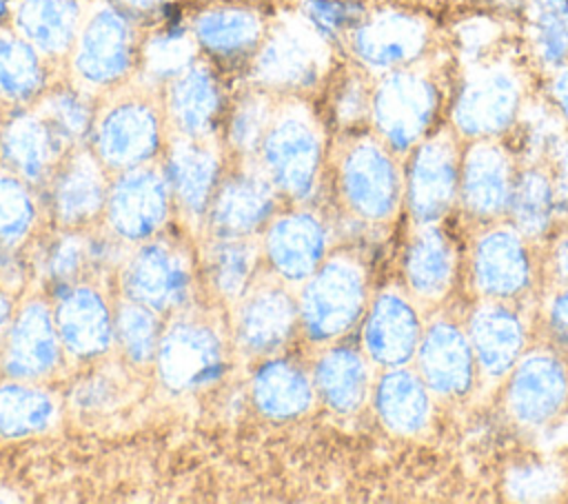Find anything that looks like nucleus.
I'll return each instance as SVG.
<instances>
[{
  "label": "nucleus",
  "instance_id": "1",
  "mask_svg": "<svg viewBox=\"0 0 568 504\" xmlns=\"http://www.w3.org/2000/svg\"><path fill=\"white\" fill-rule=\"evenodd\" d=\"M526 80L506 56L488 53L466 62L450 95V131L459 140H501L508 135L524 107Z\"/></svg>",
  "mask_w": 568,
  "mask_h": 504
},
{
  "label": "nucleus",
  "instance_id": "2",
  "mask_svg": "<svg viewBox=\"0 0 568 504\" xmlns=\"http://www.w3.org/2000/svg\"><path fill=\"white\" fill-rule=\"evenodd\" d=\"M442 75L426 62L386 71L373 84L371 124L395 153H408L437 131L444 107Z\"/></svg>",
  "mask_w": 568,
  "mask_h": 504
},
{
  "label": "nucleus",
  "instance_id": "3",
  "mask_svg": "<svg viewBox=\"0 0 568 504\" xmlns=\"http://www.w3.org/2000/svg\"><path fill=\"white\" fill-rule=\"evenodd\" d=\"M337 187L357 220L368 224L393 220L404 202V171L397 153L377 135H355L339 155Z\"/></svg>",
  "mask_w": 568,
  "mask_h": 504
},
{
  "label": "nucleus",
  "instance_id": "4",
  "mask_svg": "<svg viewBox=\"0 0 568 504\" xmlns=\"http://www.w3.org/2000/svg\"><path fill=\"white\" fill-rule=\"evenodd\" d=\"M257 151L273 187L295 200H306L315 191L322 171L324 138L306 107L288 104L273 113Z\"/></svg>",
  "mask_w": 568,
  "mask_h": 504
},
{
  "label": "nucleus",
  "instance_id": "5",
  "mask_svg": "<svg viewBox=\"0 0 568 504\" xmlns=\"http://www.w3.org/2000/svg\"><path fill=\"white\" fill-rule=\"evenodd\" d=\"M366 271L351 255H335L320 264L300 298V322L315 342L348 333L366 311Z\"/></svg>",
  "mask_w": 568,
  "mask_h": 504
},
{
  "label": "nucleus",
  "instance_id": "6",
  "mask_svg": "<svg viewBox=\"0 0 568 504\" xmlns=\"http://www.w3.org/2000/svg\"><path fill=\"white\" fill-rule=\"evenodd\" d=\"M462 169V140L437 129L408 151L404 171V202L415 224L442 222L457 204Z\"/></svg>",
  "mask_w": 568,
  "mask_h": 504
},
{
  "label": "nucleus",
  "instance_id": "7",
  "mask_svg": "<svg viewBox=\"0 0 568 504\" xmlns=\"http://www.w3.org/2000/svg\"><path fill=\"white\" fill-rule=\"evenodd\" d=\"M328 44L304 16L284 18L262 38L253 60V78L262 87L277 91L311 89L328 69Z\"/></svg>",
  "mask_w": 568,
  "mask_h": 504
},
{
  "label": "nucleus",
  "instance_id": "8",
  "mask_svg": "<svg viewBox=\"0 0 568 504\" xmlns=\"http://www.w3.org/2000/svg\"><path fill=\"white\" fill-rule=\"evenodd\" d=\"M135 62L131 16L118 4L98 7L82 24L73 44V73L80 84L104 89L129 75Z\"/></svg>",
  "mask_w": 568,
  "mask_h": 504
},
{
  "label": "nucleus",
  "instance_id": "9",
  "mask_svg": "<svg viewBox=\"0 0 568 504\" xmlns=\"http://www.w3.org/2000/svg\"><path fill=\"white\" fill-rule=\"evenodd\" d=\"M430 38L426 18L402 9H382L364 16L351 31L348 44L362 69L382 75L426 60Z\"/></svg>",
  "mask_w": 568,
  "mask_h": 504
},
{
  "label": "nucleus",
  "instance_id": "10",
  "mask_svg": "<svg viewBox=\"0 0 568 504\" xmlns=\"http://www.w3.org/2000/svg\"><path fill=\"white\" fill-rule=\"evenodd\" d=\"M528 242L510 222L477 233L470 251V280L479 298L515 302L530 291L535 269Z\"/></svg>",
  "mask_w": 568,
  "mask_h": 504
},
{
  "label": "nucleus",
  "instance_id": "11",
  "mask_svg": "<svg viewBox=\"0 0 568 504\" xmlns=\"http://www.w3.org/2000/svg\"><path fill=\"white\" fill-rule=\"evenodd\" d=\"M506 377L504 402L521 426H544L568 404V366L550 349L524 351Z\"/></svg>",
  "mask_w": 568,
  "mask_h": 504
},
{
  "label": "nucleus",
  "instance_id": "12",
  "mask_svg": "<svg viewBox=\"0 0 568 504\" xmlns=\"http://www.w3.org/2000/svg\"><path fill=\"white\" fill-rule=\"evenodd\" d=\"M517 178L515 151L501 140H470L462 149L459 206L477 222L506 215Z\"/></svg>",
  "mask_w": 568,
  "mask_h": 504
},
{
  "label": "nucleus",
  "instance_id": "13",
  "mask_svg": "<svg viewBox=\"0 0 568 504\" xmlns=\"http://www.w3.org/2000/svg\"><path fill=\"white\" fill-rule=\"evenodd\" d=\"M95 158L109 167L129 171L149 162L162 142V124L155 107L140 98L111 104L93 124Z\"/></svg>",
  "mask_w": 568,
  "mask_h": 504
},
{
  "label": "nucleus",
  "instance_id": "14",
  "mask_svg": "<svg viewBox=\"0 0 568 504\" xmlns=\"http://www.w3.org/2000/svg\"><path fill=\"white\" fill-rule=\"evenodd\" d=\"M158 373L171 391H193L215 382L224 371L217 333L193 320L171 324L158 344Z\"/></svg>",
  "mask_w": 568,
  "mask_h": 504
},
{
  "label": "nucleus",
  "instance_id": "15",
  "mask_svg": "<svg viewBox=\"0 0 568 504\" xmlns=\"http://www.w3.org/2000/svg\"><path fill=\"white\" fill-rule=\"evenodd\" d=\"M424 322L417 302L410 293L386 289L368 306L362 329V344L366 357L382 366H406L415 360Z\"/></svg>",
  "mask_w": 568,
  "mask_h": 504
},
{
  "label": "nucleus",
  "instance_id": "16",
  "mask_svg": "<svg viewBox=\"0 0 568 504\" xmlns=\"http://www.w3.org/2000/svg\"><path fill=\"white\" fill-rule=\"evenodd\" d=\"M122 289L129 300L153 311H173L189 298L191 262L171 242L144 244L124 264Z\"/></svg>",
  "mask_w": 568,
  "mask_h": 504
},
{
  "label": "nucleus",
  "instance_id": "17",
  "mask_svg": "<svg viewBox=\"0 0 568 504\" xmlns=\"http://www.w3.org/2000/svg\"><path fill=\"white\" fill-rule=\"evenodd\" d=\"M415 362L430 393L439 397L466 395L477 377V362L466 329L450 317H435L424 324Z\"/></svg>",
  "mask_w": 568,
  "mask_h": 504
},
{
  "label": "nucleus",
  "instance_id": "18",
  "mask_svg": "<svg viewBox=\"0 0 568 504\" xmlns=\"http://www.w3.org/2000/svg\"><path fill=\"white\" fill-rule=\"evenodd\" d=\"M464 329L477 362V373L484 377H506L526 351V322L510 302L481 298Z\"/></svg>",
  "mask_w": 568,
  "mask_h": 504
},
{
  "label": "nucleus",
  "instance_id": "19",
  "mask_svg": "<svg viewBox=\"0 0 568 504\" xmlns=\"http://www.w3.org/2000/svg\"><path fill=\"white\" fill-rule=\"evenodd\" d=\"M169 182L162 173L144 167L124 171L106 195V218L124 240H144L153 235L169 213Z\"/></svg>",
  "mask_w": 568,
  "mask_h": 504
},
{
  "label": "nucleus",
  "instance_id": "20",
  "mask_svg": "<svg viewBox=\"0 0 568 504\" xmlns=\"http://www.w3.org/2000/svg\"><path fill=\"white\" fill-rule=\"evenodd\" d=\"M408 293L417 304L444 300L457 278V249L439 222L415 224L402 262Z\"/></svg>",
  "mask_w": 568,
  "mask_h": 504
},
{
  "label": "nucleus",
  "instance_id": "21",
  "mask_svg": "<svg viewBox=\"0 0 568 504\" xmlns=\"http://www.w3.org/2000/svg\"><path fill=\"white\" fill-rule=\"evenodd\" d=\"M275 209L273 182L260 171H237L217 184L209 224L217 238H244L262 226Z\"/></svg>",
  "mask_w": 568,
  "mask_h": 504
},
{
  "label": "nucleus",
  "instance_id": "22",
  "mask_svg": "<svg viewBox=\"0 0 568 504\" xmlns=\"http://www.w3.org/2000/svg\"><path fill=\"white\" fill-rule=\"evenodd\" d=\"M62 340L55 315L42 302H29L20 309L7 331L4 369L20 380H36L51 373L60 362Z\"/></svg>",
  "mask_w": 568,
  "mask_h": 504
},
{
  "label": "nucleus",
  "instance_id": "23",
  "mask_svg": "<svg viewBox=\"0 0 568 504\" xmlns=\"http://www.w3.org/2000/svg\"><path fill=\"white\" fill-rule=\"evenodd\" d=\"M67 144L44 115L13 113L0 124V158L4 167L27 182H40L62 162Z\"/></svg>",
  "mask_w": 568,
  "mask_h": 504
},
{
  "label": "nucleus",
  "instance_id": "24",
  "mask_svg": "<svg viewBox=\"0 0 568 504\" xmlns=\"http://www.w3.org/2000/svg\"><path fill=\"white\" fill-rule=\"evenodd\" d=\"M326 226L313 213H288L275 220L266 233V255L273 269L291 280H308L326 253Z\"/></svg>",
  "mask_w": 568,
  "mask_h": 504
},
{
  "label": "nucleus",
  "instance_id": "25",
  "mask_svg": "<svg viewBox=\"0 0 568 504\" xmlns=\"http://www.w3.org/2000/svg\"><path fill=\"white\" fill-rule=\"evenodd\" d=\"M224 93L217 75L206 64H191L169 82L166 113L182 138L204 140L222 118Z\"/></svg>",
  "mask_w": 568,
  "mask_h": 504
},
{
  "label": "nucleus",
  "instance_id": "26",
  "mask_svg": "<svg viewBox=\"0 0 568 504\" xmlns=\"http://www.w3.org/2000/svg\"><path fill=\"white\" fill-rule=\"evenodd\" d=\"M55 326L62 346L75 357H95L115 337L106 302L89 286H69L62 291L55 309Z\"/></svg>",
  "mask_w": 568,
  "mask_h": 504
},
{
  "label": "nucleus",
  "instance_id": "27",
  "mask_svg": "<svg viewBox=\"0 0 568 504\" xmlns=\"http://www.w3.org/2000/svg\"><path fill=\"white\" fill-rule=\"evenodd\" d=\"M300 317L295 302L280 286H260L242 295L235 317V337L246 353H271L293 333Z\"/></svg>",
  "mask_w": 568,
  "mask_h": 504
},
{
  "label": "nucleus",
  "instance_id": "28",
  "mask_svg": "<svg viewBox=\"0 0 568 504\" xmlns=\"http://www.w3.org/2000/svg\"><path fill=\"white\" fill-rule=\"evenodd\" d=\"M164 178L180 206L191 215L209 211L220 184V160L204 140L182 138L171 144Z\"/></svg>",
  "mask_w": 568,
  "mask_h": 504
},
{
  "label": "nucleus",
  "instance_id": "29",
  "mask_svg": "<svg viewBox=\"0 0 568 504\" xmlns=\"http://www.w3.org/2000/svg\"><path fill=\"white\" fill-rule=\"evenodd\" d=\"M106 184L100 160L84 151L58 164L51 187V206L60 224L78 226L93 220L106 204Z\"/></svg>",
  "mask_w": 568,
  "mask_h": 504
},
{
  "label": "nucleus",
  "instance_id": "30",
  "mask_svg": "<svg viewBox=\"0 0 568 504\" xmlns=\"http://www.w3.org/2000/svg\"><path fill=\"white\" fill-rule=\"evenodd\" d=\"M373 404L379 422L397 435L422 433L433 415L430 389L417 371L386 369L375 384Z\"/></svg>",
  "mask_w": 568,
  "mask_h": 504
},
{
  "label": "nucleus",
  "instance_id": "31",
  "mask_svg": "<svg viewBox=\"0 0 568 504\" xmlns=\"http://www.w3.org/2000/svg\"><path fill=\"white\" fill-rule=\"evenodd\" d=\"M16 33L42 56H60L73 49L80 31V4L75 0H20L13 9Z\"/></svg>",
  "mask_w": 568,
  "mask_h": 504
},
{
  "label": "nucleus",
  "instance_id": "32",
  "mask_svg": "<svg viewBox=\"0 0 568 504\" xmlns=\"http://www.w3.org/2000/svg\"><path fill=\"white\" fill-rule=\"evenodd\" d=\"M313 384L322 402L339 413L351 415L362 409L371 391V371L366 357L348 346L326 351L315 364Z\"/></svg>",
  "mask_w": 568,
  "mask_h": 504
},
{
  "label": "nucleus",
  "instance_id": "33",
  "mask_svg": "<svg viewBox=\"0 0 568 504\" xmlns=\"http://www.w3.org/2000/svg\"><path fill=\"white\" fill-rule=\"evenodd\" d=\"M506 215H508V222L526 240H539L550 231L557 218L550 167L524 164L521 169H517Z\"/></svg>",
  "mask_w": 568,
  "mask_h": 504
},
{
  "label": "nucleus",
  "instance_id": "34",
  "mask_svg": "<svg viewBox=\"0 0 568 504\" xmlns=\"http://www.w3.org/2000/svg\"><path fill=\"white\" fill-rule=\"evenodd\" d=\"M193 38L211 56L233 60L260 47L264 38V24L260 16L248 9H211L195 18Z\"/></svg>",
  "mask_w": 568,
  "mask_h": 504
},
{
  "label": "nucleus",
  "instance_id": "35",
  "mask_svg": "<svg viewBox=\"0 0 568 504\" xmlns=\"http://www.w3.org/2000/svg\"><path fill=\"white\" fill-rule=\"evenodd\" d=\"M253 402L271 420H291L313 404L308 375L288 360H271L253 375Z\"/></svg>",
  "mask_w": 568,
  "mask_h": 504
},
{
  "label": "nucleus",
  "instance_id": "36",
  "mask_svg": "<svg viewBox=\"0 0 568 504\" xmlns=\"http://www.w3.org/2000/svg\"><path fill=\"white\" fill-rule=\"evenodd\" d=\"M47 84L42 53L18 33H0V102L27 104Z\"/></svg>",
  "mask_w": 568,
  "mask_h": 504
},
{
  "label": "nucleus",
  "instance_id": "37",
  "mask_svg": "<svg viewBox=\"0 0 568 504\" xmlns=\"http://www.w3.org/2000/svg\"><path fill=\"white\" fill-rule=\"evenodd\" d=\"M521 11L532 58L552 73L568 62V0H526Z\"/></svg>",
  "mask_w": 568,
  "mask_h": 504
},
{
  "label": "nucleus",
  "instance_id": "38",
  "mask_svg": "<svg viewBox=\"0 0 568 504\" xmlns=\"http://www.w3.org/2000/svg\"><path fill=\"white\" fill-rule=\"evenodd\" d=\"M55 402L49 393L27 384H0V435L27 437L49 429Z\"/></svg>",
  "mask_w": 568,
  "mask_h": 504
},
{
  "label": "nucleus",
  "instance_id": "39",
  "mask_svg": "<svg viewBox=\"0 0 568 504\" xmlns=\"http://www.w3.org/2000/svg\"><path fill=\"white\" fill-rule=\"evenodd\" d=\"M513 131H519V153L526 164H550L559 147L568 135V124L564 118L544 102H526Z\"/></svg>",
  "mask_w": 568,
  "mask_h": 504
},
{
  "label": "nucleus",
  "instance_id": "40",
  "mask_svg": "<svg viewBox=\"0 0 568 504\" xmlns=\"http://www.w3.org/2000/svg\"><path fill=\"white\" fill-rule=\"evenodd\" d=\"M209 275L215 289L229 298H242L253 280L257 266V251L240 238H220L206 255Z\"/></svg>",
  "mask_w": 568,
  "mask_h": 504
},
{
  "label": "nucleus",
  "instance_id": "41",
  "mask_svg": "<svg viewBox=\"0 0 568 504\" xmlns=\"http://www.w3.org/2000/svg\"><path fill=\"white\" fill-rule=\"evenodd\" d=\"M40 113L67 147L78 144L93 131V107L82 89L60 87L44 95Z\"/></svg>",
  "mask_w": 568,
  "mask_h": 504
},
{
  "label": "nucleus",
  "instance_id": "42",
  "mask_svg": "<svg viewBox=\"0 0 568 504\" xmlns=\"http://www.w3.org/2000/svg\"><path fill=\"white\" fill-rule=\"evenodd\" d=\"M195 53V38L186 31L169 27L149 38L142 49V64L144 75L151 82L169 84L180 73H184L193 64Z\"/></svg>",
  "mask_w": 568,
  "mask_h": 504
},
{
  "label": "nucleus",
  "instance_id": "43",
  "mask_svg": "<svg viewBox=\"0 0 568 504\" xmlns=\"http://www.w3.org/2000/svg\"><path fill=\"white\" fill-rule=\"evenodd\" d=\"M113 326H115V340L120 342L124 355L131 362L144 364L158 353L162 333H160V322L153 309L129 300L118 309Z\"/></svg>",
  "mask_w": 568,
  "mask_h": 504
},
{
  "label": "nucleus",
  "instance_id": "44",
  "mask_svg": "<svg viewBox=\"0 0 568 504\" xmlns=\"http://www.w3.org/2000/svg\"><path fill=\"white\" fill-rule=\"evenodd\" d=\"M36 220V204L22 178L0 171V246L13 249L27 238Z\"/></svg>",
  "mask_w": 568,
  "mask_h": 504
},
{
  "label": "nucleus",
  "instance_id": "45",
  "mask_svg": "<svg viewBox=\"0 0 568 504\" xmlns=\"http://www.w3.org/2000/svg\"><path fill=\"white\" fill-rule=\"evenodd\" d=\"M87 264H91L89 246L82 238L71 233H64L51 240L40 255L42 275L51 284L62 286V291L73 286V282L78 280V275Z\"/></svg>",
  "mask_w": 568,
  "mask_h": 504
},
{
  "label": "nucleus",
  "instance_id": "46",
  "mask_svg": "<svg viewBox=\"0 0 568 504\" xmlns=\"http://www.w3.org/2000/svg\"><path fill=\"white\" fill-rule=\"evenodd\" d=\"M271 102L262 93L244 95L229 118V142L242 153L260 149L262 138L273 120Z\"/></svg>",
  "mask_w": 568,
  "mask_h": 504
},
{
  "label": "nucleus",
  "instance_id": "47",
  "mask_svg": "<svg viewBox=\"0 0 568 504\" xmlns=\"http://www.w3.org/2000/svg\"><path fill=\"white\" fill-rule=\"evenodd\" d=\"M302 16L328 42L351 36L364 20V9L353 0H302Z\"/></svg>",
  "mask_w": 568,
  "mask_h": 504
},
{
  "label": "nucleus",
  "instance_id": "48",
  "mask_svg": "<svg viewBox=\"0 0 568 504\" xmlns=\"http://www.w3.org/2000/svg\"><path fill=\"white\" fill-rule=\"evenodd\" d=\"M371 95L373 87L357 71L344 75L335 87L331 100V113L337 127L353 131L364 122H371Z\"/></svg>",
  "mask_w": 568,
  "mask_h": 504
},
{
  "label": "nucleus",
  "instance_id": "49",
  "mask_svg": "<svg viewBox=\"0 0 568 504\" xmlns=\"http://www.w3.org/2000/svg\"><path fill=\"white\" fill-rule=\"evenodd\" d=\"M559 488L561 473L552 466H526L508 475V493L515 500H546Z\"/></svg>",
  "mask_w": 568,
  "mask_h": 504
},
{
  "label": "nucleus",
  "instance_id": "50",
  "mask_svg": "<svg viewBox=\"0 0 568 504\" xmlns=\"http://www.w3.org/2000/svg\"><path fill=\"white\" fill-rule=\"evenodd\" d=\"M552 289L555 291L546 306V329L555 344L568 349V284Z\"/></svg>",
  "mask_w": 568,
  "mask_h": 504
},
{
  "label": "nucleus",
  "instance_id": "51",
  "mask_svg": "<svg viewBox=\"0 0 568 504\" xmlns=\"http://www.w3.org/2000/svg\"><path fill=\"white\" fill-rule=\"evenodd\" d=\"M550 175H552V187H555V202H557V215L566 218L568 215V135L555 158L550 160Z\"/></svg>",
  "mask_w": 568,
  "mask_h": 504
},
{
  "label": "nucleus",
  "instance_id": "52",
  "mask_svg": "<svg viewBox=\"0 0 568 504\" xmlns=\"http://www.w3.org/2000/svg\"><path fill=\"white\" fill-rule=\"evenodd\" d=\"M546 273L552 286L568 284V226L555 238L546 258Z\"/></svg>",
  "mask_w": 568,
  "mask_h": 504
},
{
  "label": "nucleus",
  "instance_id": "53",
  "mask_svg": "<svg viewBox=\"0 0 568 504\" xmlns=\"http://www.w3.org/2000/svg\"><path fill=\"white\" fill-rule=\"evenodd\" d=\"M111 382L104 377H93L75 389V404L80 409H102L111 400Z\"/></svg>",
  "mask_w": 568,
  "mask_h": 504
},
{
  "label": "nucleus",
  "instance_id": "54",
  "mask_svg": "<svg viewBox=\"0 0 568 504\" xmlns=\"http://www.w3.org/2000/svg\"><path fill=\"white\" fill-rule=\"evenodd\" d=\"M546 100L568 124V62L550 73L548 89H546Z\"/></svg>",
  "mask_w": 568,
  "mask_h": 504
},
{
  "label": "nucleus",
  "instance_id": "55",
  "mask_svg": "<svg viewBox=\"0 0 568 504\" xmlns=\"http://www.w3.org/2000/svg\"><path fill=\"white\" fill-rule=\"evenodd\" d=\"M171 0H118V7L129 16H146L160 11Z\"/></svg>",
  "mask_w": 568,
  "mask_h": 504
},
{
  "label": "nucleus",
  "instance_id": "56",
  "mask_svg": "<svg viewBox=\"0 0 568 504\" xmlns=\"http://www.w3.org/2000/svg\"><path fill=\"white\" fill-rule=\"evenodd\" d=\"M11 326V302L7 300V295L0 293V340L7 335Z\"/></svg>",
  "mask_w": 568,
  "mask_h": 504
},
{
  "label": "nucleus",
  "instance_id": "57",
  "mask_svg": "<svg viewBox=\"0 0 568 504\" xmlns=\"http://www.w3.org/2000/svg\"><path fill=\"white\" fill-rule=\"evenodd\" d=\"M7 9H9V0H0V22H2L4 16H7Z\"/></svg>",
  "mask_w": 568,
  "mask_h": 504
}]
</instances>
